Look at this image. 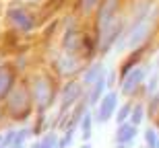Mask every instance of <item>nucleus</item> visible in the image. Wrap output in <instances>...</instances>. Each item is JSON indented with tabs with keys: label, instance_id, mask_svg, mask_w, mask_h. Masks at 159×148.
I'll list each match as a JSON object with an SVG mask.
<instances>
[{
	"label": "nucleus",
	"instance_id": "obj_1",
	"mask_svg": "<svg viewBox=\"0 0 159 148\" xmlns=\"http://www.w3.org/2000/svg\"><path fill=\"white\" fill-rule=\"evenodd\" d=\"M31 95L35 103V113H50L54 107H58V95L62 87V78L52 68H31L29 74Z\"/></svg>",
	"mask_w": 159,
	"mask_h": 148
},
{
	"label": "nucleus",
	"instance_id": "obj_10",
	"mask_svg": "<svg viewBox=\"0 0 159 148\" xmlns=\"http://www.w3.org/2000/svg\"><path fill=\"white\" fill-rule=\"evenodd\" d=\"M147 56H149V43L143 45V48H139V49H128L126 58L118 64V80L124 78L130 70H134L136 66H141L143 62L147 60Z\"/></svg>",
	"mask_w": 159,
	"mask_h": 148
},
{
	"label": "nucleus",
	"instance_id": "obj_19",
	"mask_svg": "<svg viewBox=\"0 0 159 148\" xmlns=\"http://www.w3.org/2000/svg\"><path fill=\"white\" fill-rule=\"evenodd\" d=\"M157 91H159V68L155 66V70L149 72L147 82H145V87H143V101L147 99V97L155 95Z\"/></svg>",
	"mask_w": 159,
	"mask_h": 148
},
{
	"label": "nucleus",
	"instance_id": "obj_6",
	"mask_svg": "<svg viewBox=\"0 0 159 148\" xmlns=\"http://www.w3.org/2000/svg\"><path fill=\"white\" fill-rule=\"evenodd\" d=\"M85 93H87V89L83 87L81 78H66V80H62L60 95H58V111L68 113L72 107H77L83 101Z\"/></svg>",
	"mask_w": 159,
	"mask_h": 148
},
{
	"label": "nucleus",
	"instance_id": "obj_23",
	"mask_svg": "<svg viewBox=\"0 0 159 148\" xmlns=\"http://www.w3.org/2000/svg\"><path fill=\"white\" fill-rule=\"evenodd\" d=\"M143 140H145V148H155V144H157V140H159V130L153 124L147 125V128L143 130Z\"/></svg>",
	"mask_w": 159,
	"mask_h": 148
},
{
	"label": "nucleus",
	"instance_id": "obj_25",
	"mask_svg": "<svg viewBox=\"0 0 159 148\" xmlns=\"http://www.w3.org/2000/svg\"><path fill=\"white\" fill-rule=\"evenodd\" d=\"M79 130H66L60 134V148H70L72 142H75V134Z\"/></svg>",
	"mask_w": 159,
	"mask_h": 148
},
{
	"label": "nucleus",
	"instance_id": "obj_21",
	"mask_svg": "<svg viewBox=\"0 0 159 148\" xmlns=\"http://www.w3.org/2000/svg\"><path fill=\"white\" fill-rule=\"evenodd\" d=\"M145 107H147V121L153 124L155 117L159 115V91L155 93V95H151V97L145 99Z\"/></svg>",
	"mask_w": 159,
	"mask_h": 148
},
{
	"label": "nucleus",
	"instance_id": "obj_8",
	"mask_svg": "<svg viewBox=\"0 0 159 148\" xmlns=\"http://www.w3.org/2000/svg\"><path fill=\"white\" fill-rule=\"evenodd\" d=\"M120 93L118 89H112L107 91L106 95L101 97V101L97 105L93 107V115H95V124H107V121H112L114 115H116V109L120 105Z\"/></svg>",
	"mask_w": 159,
	"mask_h": 148
},
{
	"label": "nucleus",
	"instance_id": "obj_3",
	"mask_svg": "<svg viewBox=\"0 0 159 148\" xmlns=\"http://www.w3.org/2000/svg\"><path fill=\"white\" fill-rule=\"evenodd\" d=\"M35 4H29L25 0H11L4 8V23L8 29L19 33L21 37H27L39 29V12L33 8Z\"/></svg>",
	"mask_w": 159,
	"mask_h": 148
},
{
	"label": "nucleus",
	"instance_id": "obj_24",
	"mask_svg": "<svg viewBox=\"0 0 159 148\" xmlns=\"http://www.w3.org/2000/svg\"><path fill=\"white\" fill-rule=\"evenodd\" d=\"M15 138H17V125H8L4 130V148H12L15 146Z\"/></svg>",
	"mask_w": 159,
	"mask_h": 148
},
{
	"label": "nucleus",
	"instance_id": "obj_35",
	"mask_svg": "<svg viewBox=\"0 0 159 148\" xmlns=\"http://www.w3.org/2000/svg\"><path fill=\"white\" fill-rule=\"evenodd\" d=\"M155 148H159V140H157V144H155Z\"/></svg>",
	"mask_w": 159,
	"mask_h": 148
},
{
	"label": "nucleus",
	"instance_id": "obj_5",
	"mask_svg": "<svg viewBox=\"0 0 159 148\" xmlns=\"http://www.w3.org/2000/svg\"><path fill=\"white\" fill-rule=\"evenodd\" d=\"M124 12H126V0H101L97 12L91 19V29L97 35L101 29H106L107 25H112L118 17H122Z\"/></svg>",
	"mask_w": 159,
	"mask_h": 148
},
{
	"label": "nucleus",
	"instance_id": "obj_9",
	"mask_svg": "<svg viewBox=\"0 0 159 148\" xmlns=\"http://www.w3.org/2000/svg\"><path fill=\"white\" fill-rule=\"evenodd\" d=\"M21 80V72L17 70V66L12 60H2L0 64V103H4V99L11 95V91L17 87Z\"/></svg>",
	"mask_w": 159,
	"mask_h": 148
},
{
	"label": "nucleus",
	"instance_id": "obj_22",
	"mask_svg": "<svg viewBox=\"0 0 159 148\" xmlns=\"http://www.w3.org/2000/svg\"><path fill=\"white\" fill-rule=\"evenodd\" d=\"M37 142H39V148H60V134L50 130L37 138Z\"/></svg>",
	"mask_w": 159,
	"mask_h": 148
},
{
	"label": "nucleus",
	"instance_id": "obj_31",
	"mask_svg": "<svg viewBox=\"0 0 159 148\" xmlns=\"http://www.w3.org/2000/svg\"><path fill=\"white\" fill-rule=\"evenodd\" d=\"M79 148H91V142H83V144H81Z\"/></svg>",
	"mask_w": 159,
	"mask_h": 148
},
{
	"label": "nucleus",
	"instance_id": "obj_7",
	"mask_svg": "<svg viewBox=\"0 0 159 148\" xmlns=\"http://www.w3.org/2000/svg\"><path fill=\"white\" fill-rule=\"evenodd\" d=\"M85 66H87V64H85L79 56H70V53L60 52L58 56L52 60L50 68H52L62 80H66V78H81Z\"/></svg>",
	"mask_w": 159,
	"mask_h": 148
},
{
	"label": "nucleus",
	"instance_id": "obj_16",
	"mask_svg": "<svg viewBox=\"0 0 159 148\" xmlns=\"http://www.w3.org/2000/svg\"><path fill=\"white\" fill-rule=\"evenodd\" d=\"M93 125H95L93 109H87L85 115L81 117V124H79V136H81L83 142H89L91 140V136H93Z\"/></svg>",
	"mask_w": 159,
	"mask_h": 148
},
{
	"label": "nucleus",
	"instance_id": "obj_30",
	"mask_svg": "<svg viewBox=\"0 0 159 148\" xmlns=\"http://www.w3.org/2000/svg\"><path fill=\"white\" fill-rule=\"evenodd\" d=\"M2 144H4V132H0V148H2Z\"/></svg>",
	"mask_w": 159,
	"mask_h": 148
},
{
	"label": "nucleus",
	"instance_id": "obj_27",
	"mask_svg": "<svg viewBox=\"0 0 159 148\" xmlns=\"http://www.w3.org/2000/svg\"><path fill=\"white\" fill-rule=\"evenodd\" d=\"M6 125H11V124H8V117H6L4 105L0 103V132H2V128H6Z\"/></svg>",
	"mask_w": 159,
	"mask_h": 148
},
{
	"label": "nucleus",
	"instance_id": "obj_4",
	"mask_svg": "<svg viewBox=\"0 0 159 148\" xmlns=\"http://www.w3.org/2000/svg\"><path fill=\"white\" fill-rule=\"evenodd\" d=\"M149 68H145V64L136 66L134 70H130L124 78L118 80V93L122 99H143V87L147 82V76H149Z\"/></svg>",
	"mask_w": 159,
	"mask_h": 148
},
{
	"label": "nucleus",
	"instance_id": "obj_17",
	"mask_svg": "<svg viewBox=\"0 0 159 148\" xmlns=\"http://www.w3.org/2000/svg\"><path fill=\"white\" fill-rule=\"evenodd\" d=\"M31 134L33 138L43 136L46 132H50V115L48 113H35V117L31 119Z\"/></svg>",
	"mask_w": 159,
	"mask_h": 148
},
{
	"label": "nucleus",
	"instance_id": "obj_36",
	"mask_svg": "<svg viewBox=\"0 0 159 148\" xmlns=\"http://www.w3.org/2000/svg\"><path fill=\"white\" fill-rule=\"evenodd\" d=\"M2 148H4V146H2Z\"/></svg>",
	"mask_w": 159,
	"mask_h": 148
},
{
	"label": "nucleus",
	"instance_id": "obj_32",
	"mask_svg": "<svg viewBox=\"0 0 159 148\" xmlns=\"http://www.w3.org/2000/svg\"><path fill=\"white\" fill-rule=\"evenodd\" d=\"M114 148H130V146H128V144H116Z\"/></svg>",
	"mask_w": 159,
	"mask_h": 148
},
{
	"label": "nucleus",
	"instance_id": "obj_29",
	"mask_svg": "<svg viewBox=\"0 0 159 148\" xmlns=\"http://www.w3.org/2000/svg\"><path fill=\"white\" fill-rule=\"evenodd\" d=\"M27 148H39V142H37V140H35V142H29Z\"/></svg>",
	"mask_w": 159,
	"mask_h": 148
},
{
	"label": "nucleus",
	"instance_id": "obj_26",
	"mask_svg": "<svg viewBox=\"0 0 159 148\" xmlns=\"http://www.w3.org/2000/svg\"><path fill=\"white\" fill-rule=\"evenodd\" d=\"M107 87L110 91L118 89V70H107Z\"/></svg>",
	"mask_w": 159,
	"mask_h": 148
},
{
	"label": "nucleus",
	"instance_id": "obj_11",
	"mask_svg": "<svg viewBox=\"0 0 159 148\" xmlns=\"http://www.w3.org/2000/svg\"><path fill=\"white\" fill-rule=\"evenodd\" d=\"M101 0H75L72 2V12L81 19L83 23H91L93 15L97 12Z\"/></svg>",
	"mask_w": 159,
	"mask_h": 148
},
{
	"label": "nucleus",
	"instance_id": "obj_34",
	"mask_svg": "<svg viewBox=\"0 0 159 148\" xmlns=\"http://www.w3.org/2000/svg\"><path fill=\"white\" fill-rule=\"evenodd\" d=\"M12 148H27V146H12Z\"/></svg>",
	"mask_w": 159,
	"mask_h": 148
},
{
	"label": "nucleus",
	"instance_id": "obj_18",
	"mask_svg": "<svg viewBox=\"0 0 159 148\" xmlns=\"http://www.w3.org/2000/svg\"><path fill=\"white\" fill-rule=\"evenodd\" d=\"M130 124H134L141 128L145 121H147V107H145V101L143 99H136L134 105H132V113H130Z\"/></svg>",
	"mask_w": 159,
	"mask_h": 148
},
{
	"label": "nucleus",
	"instance_id": "obj_13",
	"mask_svg": "<svg viewBox=\"0 0 159 148\" xmlns=\"http://www.w3.org/2000/svg\"><path fill=\"white\" fill-rule=\"evenodd\" d=\"M106 72H107V68L103 66V62H99V60H95V62H89V64L85 66L83 74H81V82H83V87H85V89H89V87H91V84H93L99 76H103Z\"/></svg>",
	"mask_w": 159,
	"mask_h": 148
},
{
	"label": "nucleus",
	"instance_id": "obj_28",
	"mask_svg": "<svg viewBox=\"0 0 159 148\" xmlns=\"http://www.w3.org/2000/svg\"><path fill=\"white\" fill-rule=\"evenodd\" d=\"M25 2H29V4H35V6H39L43 0H25Z\"/></svg>",
	"mask_w": 159,
	"mask_h": 148
},
{
	"label": "nucleus",
	"instance_id": "obj_2",
	"mask_svg": "<svg viewBox=\"0 0 159 148\" xmlns=\"http://www.w3.org/2000/svg\"><path fill=\"white\" fill-rule=\"evenodd\" d=\"M4 111L11 125H29L31 119L35 117V103L31 95L29 78L21 76L17 87L11 91V95L4 99Z\"/></svg>",
	"mask_w": 159,
	"mask_h": 148
},
{
	"label": "nucleus",
	"instance_id": "obj_12",
	"mask_svg": "<svg viewBox=\"0 0 159 148\" xmlns=\"http://www.w3.org/2000/svg\"><path fill=\"white\" fill-rule=\"evenodd\" d=\"M107 91H110V87H107V72H106V74L97 78V80H95V82L87 89V93H85V97H87V101H89V107L93 109Z\"/></svg>",
	"mask_w": 159,
	"mask_h": 148
},
{
	"label": "nucleus",
	"instance_id": "obj_33",
	"mask_svg": "<svg viewBox=\"0 0 159 148\" xmlns=\"http://www.w3.org/2000/svg\"><path fill=\"white\" fill-rule=\"evenodd\" d=\"M153 125H155V128H157V130H159V115H157V117H155V121H153Z\"/></svg>",
	"mask_w": 159,
	"mask_h": 148
},
{
	"label": "nucleus",
	"instance_id": "obj_14",
	"mask_svg": "<svg viewBox=\"0 0 159 148\" xmlns=\"http://www.w3.org/2000/svg\"><path fill=\"white\" fill-rule=\"evenodd\" d=\"M136 136H139V125L130 124V121H126V124H118L116 125V132H114V142L116 144H132L136 140Z\"/></svg>",
	"mask_w": 159,
	"mask_h": 148
},
{
	"label": "nucleus",
	"instance_id": "obj_20",
	"mask_svg": "<svg viewBox=\"0 0 159 148\" xmlns=\"http://www.w3.org/2000/svg\"><path fill=\"white\" fill-rule=\"evenodd\" d=\"M132 105H134V101H132V99H124V101H120L118 109H116V115H114V121H116V125H118V124H126V121L130 119Z\"/></svg>",
	"mask_w": 159,
	"mask_h": 148
},
{
	"label": "nucleus",
	"instance_id": "obj_15",
	"mask_svg": "<svg viewBox=\"0 0 159 148\" xmlns=\"http://www.w3.org/2000/svg\"><path fill=\"white\" fill-rule=\"evenodd\" d=\"M64 6H66V0H43L39 4V8H37L39 21L41 23H48L50 19H56V15H58Z\"/></svg>",
	"mask_w": 159,
	"mask_h": 148
}]
</instances>
